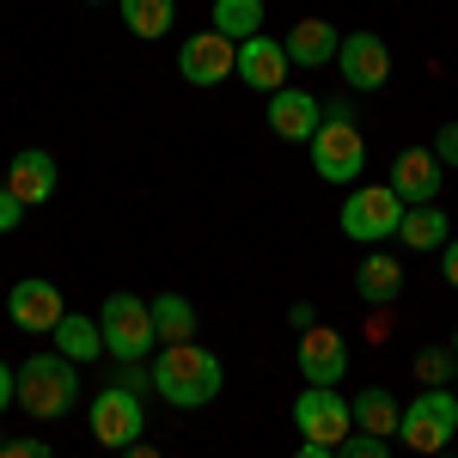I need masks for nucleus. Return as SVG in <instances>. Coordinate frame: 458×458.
<instances>
[{"instance_id": "1", "label": "nucleus", "mask_w": 458, "mask_h": 458, "mask_svg": "<svg viewBox=\"0 0 458 458\" xmlns=\"http://www.w3.org/2000/svg\"><path fill=\"white\" fill-rule=\"evenodd\" d=\"M226 386V373H220V360H214L202 343H165V354L153 360V391L177 403V410H202L214 403Z\"/></svg>"}, {"instance_id": "2", "label": "nucleus", "mask_w": 458, "mask_h": 458, "mask_svg": "<svg viewBox=\"0 0 458 458\" xmlns=\"http://www.w3.org/2000/svg\"><path fill=\"white\" fill-rule=\"evenodd\" d=\"M73 403H80V373L68 354H31L19 367V410L31 422H62Z\"/></svg>"}, {"instance_id": "3", "label": "nucleus", "mask_w": 458, "mask_h": 458, "mask_svg": "<svg viewBox=\"0 0 458 458\" xmlns=\"http://www.w3.org/2000/svg\"><path fill=\"white\" fill-rule=\"evenodd\" d=\"M458 434V397L440 386H428L422 397H410V410H403V422H397V440L410 446V453H446Z\"/></svg>"}, {"instance_id": "4", "label": "nucleus", "mask_w": 458, "mask_h": 458, "mask_svg": "<svg viewBox=\"0 0 458 458\" xmlns=\"http://www.w3.org/2000/svg\"><path fill=\"white\" fill-rule=\"evenodd\" d=\"M98 330H105V354H116V360H147L153 343H159L153 312H147V300H135V293H110L105 312H98Z\"/></svg>"}, {"instance_id": "5", "label": "nucleus", "mask_w": 458, "mask_h": 458, "mask_svg": "<svg viewBox=\"0 0 458 458\" xmlns=\"http://www.w3.org/2000/svg\"><path fill=\"white\" fill-rule=\"evenodd\" d=\"M397 226H403V196L391 183H367V190H354L349 202H343V233H349L354 245L397 239Z\"/></svg>"}, {"instance_id": "6", "label": "nucleus", "mask_w": 458, "mask_h": 458, "mask_svg": "<svg viewBox=\"0 0 458 458\" xmlns=\"http://www.w3.org/2000/svg\"><path fill=\"white\" fill-rule=\"evenodd\" d=\"M293 428L306 440H318V446H343L354 434V403L336 386H306L293 397Z\"/></svg>"}, {"instance_id": "7", "label": "nucleus", "mask_w": 458, "mask_h": 458, "mask_svg": "<svg viewBox=\"0 0 458 458\" xmlns=\"http://www.w3.org/2000/svg\"><path fill=\"white\" fill-rule=\"evenodd\" d=\"M147 428V403L141 391L129 386H105L98 397H92V440L98 446H110V453H123V446H135Z\"/></svg>"}, {"instance_id": "8", "label": "nucleus", "mask_w": 458, "mask_h": 458, "mask_svg": "<svg viewBox=\"0 0 458 458\" xmlns=\"http://www.w3.org/2000/svg\"><path fill=\"white\" fill-rule=\"evenodd\" d=\"M312 165L324 183H354L360 165H367V141H360V129L354 123H324L312 135Z\"/></svg>"}, {"instance_id": "9", "label": "nucleus", "mask_w": 458, "mask_h": 458, "mask_svg": "<svg viewBox=\"0 0 458 458\" xmlns=\"http://www.w3.org/2000/svg\"><path fill=\"white\" fill-rule=\"evenodd\" d=\"M177 73H183L190 86H220L226 73H239V43L220 37L214 25L202 37H183V49H177Z\"/></svg>"}, {"instance_id": "10", "label": "nucleus", "mask_w": 458, "mask_h": 458, "mask_svg": "<svg viewBox=\"0 0 458 458\" xmlns=\"http://www.w3.org/2000/svg\"><path fill=\"white\" fill-rule=\"evenodd\" d=\"M336 68H343V80H349V92H379V86L391 80V49H386V37H373V31L343 37Z\"/></svg>"}, {"instance_id": "11", "label": "nucleus", "mask_w": 458, "mask_h": 458, "mask_svg": "<svg viewBox=\"0 0 458 458\" xmlns=\"http://www.w3.org/2000/svg\"><path fill=\"white\" fill-rule=\"evenodd\" d=\"M440 177H446V165L434 159V147H403L391 159V190L403 196V208H428L440 196Z\"/></svg>"}, {"instance_id": "12", "label": "nucleus", "mask_w": 458, "mask_h": 458, "mask_svg": "<svg viewBox=\"0 0 458 458\" xmlns=\"http://www.w3.org/2000/svg\"><path fill=\"white\" fill-rule=\"evenodd\" d=\"M6 312H13L19 330H31V336H55V324L68 318V300H62L55 282H19L13 300H6Z\"/></svg>"}, {"instance_id": "13", "label": "nucleus", "mask_w": 458, "mask_h": 458, "mask_svg": "<svg viewBox=\"0 0 458 458\" xmlns=\"http://www.w3.org/2000/svg\"><path fill=\"white\" fill-rule=\"evenodd\" d=\"M300 373H306V386H336L349 373V343L324 324L300 330Z\"/></svg>"}, {"instance_id": "14", "label": "nucleus", "mask_w": 458, "mask_h": 458, "mask_svg": "<svg viewBox=\"0 0 458 458\" xmlns=\"http://www.w3.org/2000/svg\"><path fill=\"white\" fill-rule=\"evenodd\" d=\"M287 68H293V62H287V49L276 43V37H245V43H239V80L257 86V92L276 98V92L287 86Z\"/></svg>"}, {"instance_id": "15", "label": "nucleus", "mask_w": 458, "mask_h": 458, "mask_svg": "<svg viewBox=\"0 0 458 458\" xmlns=\"http://www.w3.org/2000/svg\"><path fill=\"white\" fill-rule=\"evenodd\" d=\"M269 129L282 141H312L318 129H324V105H318L312 92H300V86H282L269 98Z\"/></svg>"}, {"instance_id": "16", "label": "nucleus", "mask_w": 458, "mask_h": 458, "mask_svg": "<svg viewBox=\"0 0 458 458\" xmlns=\"http://www.w3.org/2000/svg\"><path fill=\"white\" fill-rule=\"evenodd\" d=\"M6 190H13L25 208H43V202L55 196V153H43V147H25V153L6 165Z\"/></svg>"}, {"instance_id": "17", "label": "nucleus", "mask_w": 458, "mask_h": 458, "mask_svg": "<svg viewBox=\"0 0 458 458\" xmlns=\"http://www.w3.org/2000/svg\"><path fill=\"white\" fill-rule=\"evenodd\" d=\"M287 62H300V68H324V62H336V49H343V37L330 19H300L293 31H287Z\"/></svg>"}, {"instance_id": "18", "label": "nucleus", "mask_w": 458, "mask_h": 458, "mask_svg": "<svg viewBox=\"0 0 458 458\" xmlns=\"http://www.w3.org/2000/svg\"><path fill=\"white\" fill-rule=\"evenodd\" d=\"M354 293H360L367 306H391V300L403 293V263H397V257H367V263L354 269Z\"/></svg>"}, {"instance_id": "19", "label": "nucleus", "mask_w": 458, "mask_h": 458, "mask_svg": "<svg viewBox=\"0 0 458 458\" xmlns=\"http://www.w3.org/2000/svg\"><path fill=\"white\" fill-rule=\"evenodd\" d=\"M354 422H360V434L391 440V434H397V422H403V410H397V397H391L386 386H367L360 397H354Z\"/></svg>"}, {"instance_id": "20", "label": "nucleus", "mask_w": 458, "mask_h": 458, "mask_svg": "<svg viewBox=\"0 0 458 458\" xmlns=\"http://www.w3.org/2000/svg\"><path fill=\"white\" fill-rule=\"evenodd\" d=\"M446 233H453V220L434 208V202H428V208H403V226H397V239L410 250H440Z\"/></svg>"}, {"instance_id": "21", "label": "nucleus", "mask_w": 458, "mask_h": 458, "mask_svg": "<svg viewBox=\"0 0 458 458\" xmlns=\"http://www.w3.org/2000/svg\"><path fill=\"white\" fill-rule=\"evenodd\" d=\"M147 312H153V330H159V343H190V336H196V306H190L183 293H159Z\"/></svg>"}, {"instance_id": "22", "label": "nucleus", "mask_w": 458, "mask_h": 458, "mask_svg": "<svg viewBox=\"0 0 458 458\" xmlns=\"http://www.w3.org/2000/svg\"><path fill=\"white\" fill-rule=\"evenodd\" d=\"M55 343H62V354H68L73 367H80V360L105 354V330H98V318H80V312H68L62 324H55Z\"/></svg>"}, {"instance_id": "23", "label": "nucleus", "mask_w": 458, "mask_h": 458, "mask_svg": "<svg viewBox=\"0 0 458 458\" xmlns=\"http://www.w3.org/2000/svg\"><path fill=\"white\" fill-rule=\"evenodd\" d=\"M214 31L233 43L263 37V0H214Z\"/></svg>"}, {"instance_id": "24", "label": "nucleus", "mask_w": 458, "mask_h": 458, "mask_svg": "<svg viewBox=\"0 0 458 458\" xmlns=\"http://www.w3.org/2000/svg\"><path fill=\"white\" fill-rule=\"evenodd\" d=\"M123 6V25L135 37H165L177 19V0H116Z\"/></svg>"}, {"instance_id": "25", "label": "nucleus", "mask_w": 458, "mask_h": 458, "mask_svg": "<svg viewBox=\"0 0 458 458\" xmlns=\"http://www.w3.org/2000/svg\"><path fill=\"white\" fill-rule=\"evenodd\" d=\"M416 373H422L428 386H446V379H458V354L453 349H422L416 354Z\"/></svg>"}, {"instance_id": "26", "label": "nucleus", "mask_w": 458, "mask_h": 458, "mask_svg": "<svg viewBox=\"0 0 458 458\" xmlns=\"http://www.w3.org/2000/svg\"><path fill=\"white\" fill-rule=\"evenodd\" d=\"M336 458H391V440H379V434H349L336 446Z\"/></svg>"}, {"instance_id": "27", "label": "nucleus", "mask_w": 458, "mask_h": 458, "mask_svg": "<svg viewBox=\"0 0 458 458\" xmlns=\"http://www.w3.org/2000/svg\"><path fill=\"white\" fill-rule=\"evenodd\" d=\"M434 159H440V165H458V123H446V129L434 135Z\"/></svg>"}, {"instance_id": "28", "label": "nucleus", "mask_w": 458, "mask_h": 458, "mask_svg": "<svg viewBox=\"0 0 458 458\" xmlns=\"http://www.w3.org/2000/svg\"><path fill=\"white\" fill-rule=\"evenodd\" d=\"M19 214H25V202H19V196L0 183V233H13V226H19Z\"/></svg>"}, {"instance_id": "29", "label": "nucleus", "mask_w": 458, "mask_h": 458, "mask_svg": "<svg viewBox=\"0 0 458 458\" xmlns=\"http://www.w3.org/2000/svg\"><path fill=\"white\" fill-rule=\"evenodd\" d=\"M0 458H55V453H49L43 440H6V446H0Z\"/></svg>"}, {"instance_id": "30", "label": "nucleus", "mask_w": 458, "mask_h": 458, "mask_svg": "<svg viewBox=\"0 0 458 458\" xmlns=\"http://www.w3.org/2000/svg\"><path fill=\"white\" fill-rule=\"evenodd\" d=\"M13 397H19V367H6V360H0V410H6Z\"/></svg>"}, {"instance_id": "31", "label": "nucleus", "mask_w": 458, "mask_h": 458, "mask_svg": "<svg viewBox=\"0 0 458 458\" xmlns=\"http://www.w3.org/2000/svg\"><path fill=\"white\" fill-rule=\"evenodd\" d=\"M440 269H446V282L458 287V239H446V245H440Z\"/></svg>"}, {"instance_id": "32", "label": "nucleus", "mask_w": 458, "mask_h": 458, "mask_svg": "<svg viewBox=\"0 0 458 458\" xmlns=\"http://www.w3.org/2000/svg\"><path fill=\"white\" fill-rule=\"evenodd\" d=\"M123 458H165L159 446H147V440H135V446H123Z\"/></svg>"}, {"instance_id": "33", "label": "nucleus", "mask_w": 458, "mask_h": 458, "mask_svg": "<svg viewBox=\"0 0 458 458\" xmlns=\"http://www.w3.org/2000/svg\"><path fill=\"white\" fill-rule=\"evenodd\" d=\"M293 458H336V446H318V440H306V446H300Z\"/></svg>"}, {"instance_id": "34", "label": "nucleus", "mask_w": 458, "mask_h": 458, "mask_svg": "<svg viewBox=\"0 0 458 458\" xmlns=\"http://www.w3.org/2000/svg\"><path fill=\"white\" fill-rule=\"evenodd\" d=\"M453 354H458V336H453Z\"/></svg>"}, {"instance_id": "35", "label": "nucleus", "mask_w": 458, "mask_h": 458, "mask_svg": "<svg viewBox=\"0 0 458 458\" xmlns=\"http://www.w3.org/2000/svg\"><path fill=\"white\" fill-rule=\"evenodd\" d=\"M0 446H6V434H0Z\"/></svg>"}, {"instance_id": "36", "label": "nucleus", "mask_w": 458, "mask_h": 458, "mask_svg": "<svg viewBox=\"0 0 458 458\" xmlns=\"http://www.w3.org/2000/svg\"><path fill=\"white\" fill-rule=\"evenodd\" d=\"M434 458H446V453H434Z\"/></svg>"}, {"instance_id": "37", "label": "nucleus", "mask_w": 458, "mask_h": 458, "mask_svg": "<svg viewBox=\"0 0 458 458\" xmlns=\"http://www.w3.org/2000/svg\"><path fill=\"white\" fill-rule=\"evenodd\" d=\"M92 6H98V0H92Z\"/></svg>"}]
</instances>
